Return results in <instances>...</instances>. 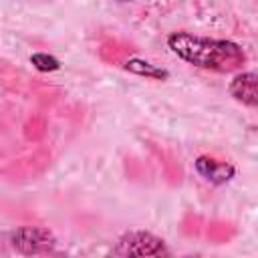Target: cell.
I'll use <instances>...</instances> for the list:
<instances>
[{"label": "cell", "instance_id": "obj_7", "mask_svg": "<svg viewBox=\"0 0 258 258\" xmlns=\"http://www.w3.org/2000/svg\"><path fill=\"white\" fill-rule=\"evenodd\" d=\"M32 64L40 71H54L58 69V60H54L52 56H46V54H34L32 56Z\"/></svg>", "mask_w": 258, "mask_h": 258}, {"label": "cell", "instance_id": "obj_8", "mask_svg": "<svg viewBox=\"0 0 258 258\" xmlns=\"http://www.w3.org/2000/svg\"><path fill=\"white\" fill-rule=\"evenodd\" d=\"M123 2H127V0H123Z\"/></svg>", "mask_w": 258, "mask_h": 258}, {"label": "cell", "instance_id": "obj_6", "mask_svg": "<svg viewBox=\"0 0 258 258\" xmlns=\"http://www.w3.org/2000/svg\"><path fill=\"white\" fill-rule=\"evenodd\" d=\"M125 69L139 75V77H149V79H167V71L163 69H157L155 64L147 62V60H141V58H131L125 62Z\"/></svg>", "mask_w": 258, "mask_h": 258}, {"label": "cell", "instance_id": "obj_2", "mask_svg": "<svg viewBox=\"0 0 258 258\" xmlns=\"http://www.w3.org/2000/svg\"><path fill=\"white\" fill-rule=\"evenodd\" d=\"M113 252L123 254V256H161V254H167L163 240H159L157 236H153L149 232L125 234Z\"/></svg>", "mask_w": 258, "mask_h": 258}, {"label": "cell", "instance_id": "obj_1", "mask_svg": "<svg viewBox=\"0 0 258 258\" xmlns=\"http://www.w3.org/2000/svg\"><path fill=\"white\" fill-rule=\"evenodd\" d=\"M167 46L185 62L210 69L218 73H230L238 71L246 62L244 50L230 40H218V38H206L196 36L189 32H173L167 38Z\"/></svg>", "mask_w": 258, "mask_h": 258}, {"label": "cell", "instance_id": "obj_5", "mask_svg": "<svg viewBox=\"0 0 258 258\" xmlns=\"http://www.w3.org/2000/svg\"><path fill=\"white\" fill-rule=\"evenodd\" d=\"M230 93L236 101L248 107H256V75L254 73L238 75L230 85Z\"/></svg>", "mask_w": 258, "mask_h": 258}, {"label": "cell", "instance_id": "obj_4", "mask_svg": "<svg viewBox=\"0 0 258 258\" xmlns=\"http://www.w3.org/2000/svg\"><path fill=\"white\" fill-rule=\"evenodd\" d=\"M196 169L202 177H206L208 181L212 183H224L228 181L232 175H234V167L226 161H218L214 157H208V155H202L198 157L196 161Z\"/></svg>", "mask_w": 258, "mask_h": 258}, {"label": "cell", "instance_id": "obj_3", "mask_svg": "<svg viewBox=\"0 0 258 258\" xmlns=\"http://www.w3.org/2000/svg\"><path fill=\"white\" fill-rule=\"evenodd\" d=\"M12 242L18 250H22L26 254H38V252H50L54 238L50 232H46L42 228H22V230L14 232Z\"/></svg>", "mask_w": 258, "mask_h": 258}]
</instances>
